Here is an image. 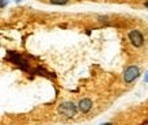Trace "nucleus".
Masks as SVG:
<instances>
[{
  "mask_svg": "<svg viewBox=\"0 0 148 125\" xmlns=\"http://www.w3.org/2000/svg\"><path fill=\"white\" fill-rule=\"evenodd\" d=\"M144 5H145V7H147V8H148V0H147V1H145V3H144Z\"/></svg>",
  "mask_w": 148,
  "mask_h": 125,
  "instance_id": "obj_9",
  "label": "nucleus"
},
{
  "mask_svg": "<svg viewBox=\"0 0 148 125\" xmlns=\"http://www.w3.org/2000/svg\"><path fill=\"white\" fill-rule=\"evenodd\" d=\"M91 109H92V101L90 98H83L77 103V110L83 114H87Z\"/></svg>",
  "mask_w": 148,
  "mask_h": 125,
  "instance_id": "obj_5",
  "label": "nucleus"
},
{
  "mask_svg": "<svg viewBox=\"0 0 148 125\" xmlns=\"http://www.w3.org/2000/svg\"><path fill=\"white\" fill-rule=\"evenodd\" d=\"M144 80H145V82H148V73H147V75H145V78H144Z\"/></svg>",
  "mask_w": 148,
  "mask_h": 125,
  "instance_id": "obj_8",
  "label": "nucleus"
},
{
  "mask_svg": "<svg viewBox=\"0 0 148 125\" xmlns=\"http://www.w3.org/2000/svg\"><path fill=\"white\" fill-rule=\"evenodd\" d=\"M128 40L135 48H141L144 45V36L139 29H130L128 33Z\"/></svg>",
  "mask_w": 148,
  "mask_h": 125,
  "instance_id": "obj_3",
  "label": "nucleus"
},
{
  "mask_svg": "<svg viewBox=\"0 0 148 125\" xmlns=\"http://www.w3.org/2000/svg\"><path fill=\"white\" fill-rule=\"evenodd\" d=\"M101 125H113V124H110V122H106V124H101Z\"/></svg>",
  "mask_w": 148,
  "mask_h": 125,
  "instance_id": "obj_10",
  "label": "nucleus"
},
{
  "mask_svg": "<svg viewBox=\"0 0 148 125\" xmlns=\"http://www.w3.org/2000/svg\"><path fill=\"white\" fill-rule=\"evenodd\" d=\"M15 1H18V3H19V1H21V0H15Z\"/></svg>",
  "mask_w": 148,
  "mask_h": 125,
  "instance_id": "obj_11",
  "label": "nucleus"
},
{
  "mask_svg": "<svg viewBox=\"0 0 148 125\" xmlns=\"http://www.w3.org/2000/svg\"><path fill=\"white\" fill-rule=\"evenodd\" d=\"M8 4V0H0V8H4Z\"/></svg>",
  "mask_w": 148,
  "mask_h": 125,
  "instance_id": "obj_7",
  "label": "nucleus"
},
{
  "mask_svg": "<svg viewBox=\"0 0 148 125\" xmlns=\"http://www.w3.org/2000/svg\"><path fill=\"white\" fill-rule=\"evenodd\" d=\"M7 60L11 61L12 64H15V65H18L23 71H27V72L30 71V64H29V61H27L23 56L16 53V52H11V50H10L8 53H7Z\"/></svg>",
  "mask_w": 148,
  "mask_h": 125,
  "instance_id": "obj_1",
  "label": "nucleus"
},
{
  "mask_svg": "<svg viewBox=\"0 0 148 125\" xmlns=\"http://www.w3.org/2000/svg\"><path fill=\"white\" fill-rule=\"evenodd\" d=\"M139 75H140V68L137 65H130L124 72V82H125L126 84H129L133 80H136L139 78Z\"/></svg>",
  "mask_w": 148,
  "mask_h": 125,
  "instance_id": "obj_4",
  "label": "nucleus"
},
{
  "mask_svg": "<svg viewBox=\"0 0 148 125\" xmlns=\"http://www.w3.org/2000/svg\"><path fill=\"white\" fill-rule=\"evenodd\" d=\"M76 112H77V106L73 102H69V101L60 103V106H58V113H60L61 116L67 117V118L75 117Z\"/></svg>",
  "mask_w": 148,
  "mask_h": 125,
  "instance_id": "obj_2",
  "label": "nucleus"
},
{
  "mask_svg": "<svg viewBox=\"0 0 148 125\" xmlns=\"http://www.w3.org/2000/svg\"><path fill=\"white\" fill-rule=\"evenodd\" d=\"M50 4H54V5H65L69 3V0H49Z\"/></svg>",
  "mask_w": 148,
  "mask_h": 125,
  "instance_id": "obj_6",
  "label": "nucleus"
}]
</instances>
